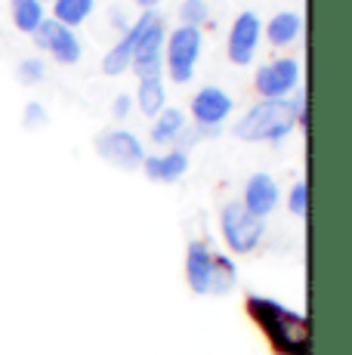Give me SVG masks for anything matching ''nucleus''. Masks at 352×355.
Masks as SVG:
<instances>
[{
  "mask_svg": "<svg viewBox=\"0 0 352 355\" xmlns=\"http://www.w3.org/2000/svg\"><path fill=\"white\" fill-rule=\"evenodd\" d=\"M139 108L142 114H148V118H155L158 112H164V102H167V93H164V80L161 78H142L139 80Z\"/></svg>",
  "mask_w": 352,
  "mask_h": 355,
  "instance_id": "obj_18",
  "label": "nucleus"
},
{
  "mask_svg": "<svg viewBox=\"0 0 352 355\" xmlns=\"http://www.w3.org/2000/svg\"><path fill=\"white\" fill-rule=\"evenodd\" d=\"M232 114V96L220 87H204L192 99V118L201 130H220L222 121Z\"/></svg>",
  "mask_w": 352,
  "mask_h": 355,
  "instance_id": "obj_11",
  "label": "nucleus"
},
{
  "mask_svg": "<svg viewBox=\"0 0 352 355\" xmlns=\"http://www.w3.org/2000/svg\"><path fill=\"white\" fill-rule=\"evenodd\" d=\"M164 40H167V31H164V22L158 16L152 19V25L142 34L137 53H133V62L130 68L142 78H161V59H164Z\"/></svg>",
  "mask_w": 352,
  "mask_h": 355,
  "instance_id": "obj_10",
  "label": "nucleus"
},
{
  "mask_svg": "<svg viewBox=\"0 0 352 355\" xmlns=\"http://www.w3.org/2000/svg\"><path fill=\"white\" fill-rule=\"evenodd\" d=\"M247 309L254 322L263 327L275 352L281 355H309V322L306 315L288 309L279 300L269 297H250Z\"/></svg>",
  "mask_w": 352,
  "mask_h": 355,
  "instance_id": "obj_1",
  "label": "nucleus"
},
{
  "mask_svg": "<svg viewBox=\"0 0 352 355\" xmlns=\"http://www.w3.org/2000/svg\"><path fill=\"white\" fill-rule=\"evenodd\" d=\"M201 50H204L201 28L179 25L176 31H170V37L164 40V59H167V74H170L173 84H188L195 78V65H198Z\"/></svg>",
  "mask_w": 352,
  "mask_h": 355,
  "instance_id": "obj_4",
  "label": "nucleus"
},
{
  "mask_svg": "<svg viewBox=\"0 0 352 355\" xmlns=\"http://www.w3.org/2000/svg\"><path fill=\"white\" fill-rule=\"evenodd\" d=\"M260 34H263L260 16L245 10L232 22V31H229V44H226L229 59H232L235 65H250L256 56V46H260Z\"/></svg>",
  "mask_w": 352,
  "mask_h": 355,
  "instance_id": "obj_8",
  "label": "nucleus"
},
{
  "mask_svg": "<svg viewBox=\"0 0 352 355\" xmlns=\"http://www.w3.org/2000/svg\"><path fill=\"white\" fill-rule=\"evenodd\" d=\"M256 93H263L266 99H288V93L300 84V62L297 59H279L269 62L256 71L254 78Z\"/></svg>",
  "mask_w": 352,
  "mask_h": 355,
  "instance_id": "obj_9",
  "label": "nucleus"
},
{
  "mask_svg": "<svg viewBox=\"0 0 352 355\" xmlns=\"http://www.w3.org/2000/svg\"><path fill=\"white\" fill-rule=\"evenodd\" d=\"M211 16V10H207L204 0H182L179 3V19L182 25H192V28H198L204 19Z\"/></svg>",
  "mask_w": 352,
  "mask_h": 355,
  "instance_id": "obj_20",
  "label": "nucleus"
},
{
  "mask_svg": "<svg viewBox=\"0 0 352 355\" xmlns=\"http://www.w3.org/2000/svg\"><path fill=\"white\" fill-rule=\"evenodd\" d=\"M56 3V22L65 28H78L80 22H87L96 6V0H53Z\"/></svg>",
  "mask_w": 352,
  "mask_h": 355,
  "instance_id": "obj_19",
  "label": "nucleus"
},
{
  "mask_svg": "<svg viewBox=\"0 0 352 355\" xmlns=\"http://www.w3.org/2000/svg\"><path fill=\"white\" fill-rule=\"evenodd\" d=\"M142 170H146V176L152 182H176V180H182V176H186V170H188V152L173 148V152L152 155V158L146 155Z\"/></svg>",
  "mask_w": 352,
  "mask_h": 355,
  "instance_id": "obj_14",
  "label": "nucleus"
},
{
  "mask_svg": "<svg viewBox=\"0 0 352 355\" xmlns=\"http://www.w3.org/2000/svg\"><path fill=\"white\" fill-rule=\"evenodd\" d=\"M155 16H158V12L146 10V12H142V16L137 19V22H133L130 28L124 31V37H121L118 44H114L112 50L105 53V59H103V71H105V74H121V71H127V68H130L133 53H137L142 34H146V28L152 25V19H155Z\"/></svg>",
  "mask_w": 352,
  "mask_h": 355,
  "instance_id": "obj_12",
  "label": "nucleus"
},
{
  "mask_svg": "<svg viewBox=\"0 0 352 355\" xmlns=\"http://www.w3.org/2000/svg\"><path fill=\"white\" fill-rule=\"evenodd\" d=\"M137 3L142 6V10H152V6H155V3H158V0H137Z\"/></svg>",
  "mask_w": 352,
  "mask_h": 355,
  "instance_id": "obj_25",
  "label": "nucleus"
},
{
  "mask_svg": "<svg viewBox=\"0 0 352 355\" xmlns=\"http://www.w3.org/2000/svg\"><path fill=\"white\" fill-rule=\"evenodd\" d=\"M28 130H37V127H44L46 124V108L40 105V102H28L25 105V121H22Z\"/></svg>",
  "mask_w": 352,
  "mask_h": 355,
  "instance_id": "obj_23",
  "label": "nucleus"
},
{
  "mask_svg": "<svg viewBox=\"0 0 352 355\" xmlns=\"http://www.w3.org/2000/svg\"><path fill=\"white\" fill-rule=\"evenodd\" d=\"M96 155L118 170H137L146 161V148H142L139 136L130 130H105L96 136Z\"/></svg>",
  "mask_w": 352,
  "mask_h": 355,
  "instance_id": "obj_6",
  "label": "nucleus"
},
{
  "mask_svg": "<svg viewBox=\"0 0 352 355\" xmlns=\"http://www.w3.org/2000/svg\"><path fill=\"white\" fill-rule=\"evenodd\" d=\"M35 44L40 50L50 53L59 65H74L80 59V53H84L80 37L74 34V28H65L56 19H44V22H40V28L35 31Z\"/></svg>",
  "mask_w": 352,
  "mask_h": 355,
  "instance_id": "obj_7",
  "label": "nucleus"
},
{
  "mask_svg": "<svg viewBox=\"0 0 352 355\" xmlns=\"http://www.w3.org/2000/svg\"><path fill=\"white\" fill-rule=\"evenodd\" d=\"M288 207L294 216H306V207H309V186L306 182H294L290 198H288Z\"/></svg>",
  "mask_w": 352,
  "mask_h": 355,
  "instance_id": "obj_22",
  "label": "nucleus"
},
{
  "mask_svg": "<svg viewBox=\"0 0 352 355\" xmlns=\"http://www.w3.org/2000/svg\"><path fill=\"white\" fill-rule=\"evenodd\" d=\"M130 108H133V102H130V96H127V93H121V96L112 102V114H114L118 121H124L127 114H130Z\"/></svg>",
  "mask_w": 352,
  "mask_h": 355,
  "instance_id": "obj_24",
  "label": "nucleus"
},
{
  "mask_svg": "<svg viewBox=\"0 0 352 355\" xmlns=\"http://www.w3.org/2000/svg\"><path fill=\"white\" fill-rule=\"evenodd\" d=\"M10 10H12L16 28L25 34H35L40 28V22H44V3L40 0H10Z\"/></svg>",
  "mask_w": 352,
  "mask_h": 355,
  "instance_id": "obj_17",
  "label": "nucleus"
},
{
  "mask_svg": "<svg viewBox=\"0 0 352 355\" xmlns=\"http://www.w3.org/2000/svg\"><path fill=\"white\" fill-rule=\"evenodd\" d=\"M186 133V114L179 108H164L155 114L152 124V142L164 146V142H179V136Z\"/></svg>",
  "mask_w": 352,
  "mask_h": 355,
  "instance_id": "obj_16",
  "label": "nucleus"
},
{
  "mask_svg": "<svg viewBox=\"0 0 352 355\" xmlns=\"http://www.w3.org/2000/svg\"><path fill=\"white\" fill-rule=\"evenodd\" d=\"M186 282L192 293H229L238 282V269L226 254H213L207 241H192L186 254Z\"/></svg>",
  "mask_w": 352,
  "mask_h": 355,
  "instance_id": "obj_2",
  "label": "nucleus"
},
{
  "mask_svg": "<svg viewBox=\"0 0 352 355\" xmlns=\"http://www.w3.org/2000/svg\"><path fill=\"white\" fill-rule=\"evenodd\" d=\"M297 127V108L290 99H263L238 118L232 133L241 142H279Z\"/></svg>",
  "mask_w": 352,
  "mask_h": 355,
  "instance_id": "obj_3",
  "label": "nucleus"
},
{
  "mask_svg": "<svg viewBox=\"0 0 352 355\" xmlns=\"http://www.w3.org/2000/svg\"><path fill=\"white\" fill-rule=\"evenodd\" d=\"M245 210L254 214L256 220H266L275 207H279V186L269 173H254L245 182Z\"/></svg>",
  "mask_w": 352,
  "mask_h": 355,
  "instance_id": "obj_13",
  "label": "nucleus"
},
{
  "mask_svg": "<svg viewBox=\"0 0 352 355\" xmlns=\"http://www.w3.org/2000/svg\"><path fill=\"white\" fill-rule=\"evenodd\" d=\"M16 74L22 84H40L46 71H44V62H40V59H22L16 68Z\"/></svg>",
  "mask_w": 352,
  "mask_h": 355,
  "instance_id": "obj_21",
  "label": "nucleus"
},
{
  "mask_svg": "<svg viewBox=\"0 0 352 355\" xmlns=\"http://www.w3.org/2000/svg\"><path fill=\"white\" fill-rule=\"evenodd\" d=\"M220 229H222V238H226L229 250H235V254H250V250L263 241L266 223L256 220L254 214H247L241 201H229L226 207L220 210Z\"/></svg>",
  "mask_w": 352,
  "mask_h": 355,
  "instance_id": "obj_5",
  "label": "nucleus"
},
{
  "mask_svg": "<svg viewBox=\"0 0 352 355\" xmlns=\"http://www.w3.org/2000/svg\"><path fill=\"white\" fill-rule=\"evenodd\" d=\"M300 28H303L300 12L284 10V12H275V16L269 19L266 37H269V44H275V46H288V44H294V40H297Z\"/></svg>",
  "mask_w": 352,
  "mask_h": 355,
  "instance_id": "obj_15",
  "label": "nucleus"
}]
</instances>
